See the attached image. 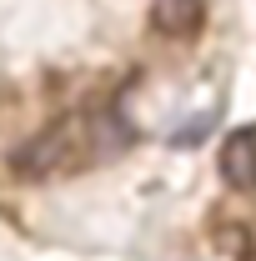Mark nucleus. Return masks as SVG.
Instances as JSON below:
<instances>
[{
	"instance_id": "obj_4",
	"label": "nucleus",
	"mask_w": 256,
	"mask_h": 261,
	"mask_svg": "<svg viewBox=\"0 0 256 261\" xmlns=\"http://www.w3.org/2000/svg\"><path fill=\"white\" fill-rule=\"evenodd\" d=\"M211 241H216V251L231 261H256V236L246 221H231V216H221V221H211Z\"/></svg>"
},
{
	"instance_id": "obj_3",
	"label": "nucleus",
	"mask_w": 256,
	"mask_h": 261,
	"mask_svg": "<svg viewBox=\"0 0 256 261\" xmlns=\"http://www.w3.org/2000/svg\"><path fill=\"white\" fill-rule=\"evenodd\" d=\"M206 20V0H151V25L166 40H191Z\"/></svg>"
},
{
	"instance_id": "obj_1",
	"label": "nucleus",
	"mask_w": 256,
	"mask_h": 261,
	"mask_svg": "<svg viewBox=\"0 0 256 261\" xmlns=\"http://www.w3.org/2000/svg\"><path fill=\"white\" fill-rule=\"evenodd\" d=\"M106 130H111V121H106V116H91V111L56 116L50 126H40L31 141H20V146L10 151V171H15L20 181L70 176V171H81V166L100 161L111 146H121V141H111Z\"/></svg>"
},
{
	"instance_id": "obj_2",
	"label": "nucleus",
	"mask_w": 256,
	"mask_h": 261,
	"mask_svg": "<svg viewBox=\"0 0 256 261\" xmlns=\"http://www.w3.org/2000/svg\"><path fill=\"white\" fill-rule=\"evenodd\" d=\"M221 181L236 191H256V126H236L221 141Z\"/></svg>"
}]
</instances>
